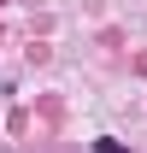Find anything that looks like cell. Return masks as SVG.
I'll return each instance as SVG.
<instances>
[{
	"instance_id": "1",
	"label": "cell",
	"mask_w": 147,
	"mask_h": 153,
	"mask_svg": "<svg viewBox=\"0 0 147 153\" xmlns=\"http://www.w3.org/2000/svg\"><path fill=\"white\" fill-rule=\"evenodd\" d=\"M94 153H129L124 141H112V135H100V141H94Z\"/></svg>"
}]
</instances>
